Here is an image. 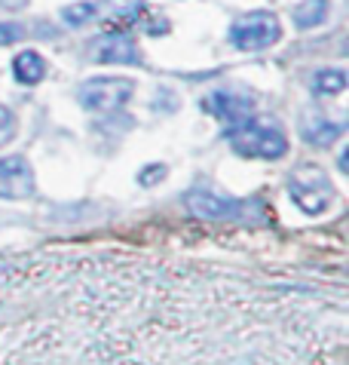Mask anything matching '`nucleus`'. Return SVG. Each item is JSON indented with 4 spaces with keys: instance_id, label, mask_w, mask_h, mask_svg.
I'll use <instances>...</instances> for the list:
<instances>
[{
    "instance_id": "nucleus-1",
    "label": "nucleus",
    "mask_w": 349,
    "mask_h": 365,
    "mask_svg": "<svg viewBox=\"0 0 349 365\" xmlns=\"http://www.w3.org/2000/svg\"><path fill=\"white\" fill-rule=\"evenodd\" d=\"M230 148L239 157H261V160H282L288 154V138L279 120L273 117H249L227 129Z\"/></svg>"
},
{
    "instance_id": "nucleus-2",
    "label": "nucleus",
    "mask_w": 349,
    "mask_h": 365,
    "mask_svg": "<svg viewBox=\"0 0 349 365\" xmlns=\"http://www.w3.org/2000/svg\"><path fill=\"white\" fill-rule=\"evenodd\" d=\"M279 37H282L279 19H276V13H266V9L245 13L230 25V40L242 53H261V49L279 43Z\"/></svg>"
},
{
    "instance_id": "nucleus-3",
    "label": "nucleus",
    "mask_w": 349,
    "mask_h": 365,
    "mask_svg": "<svg viewBox=\"0 0 349 365\" xmlns=\"http://www.w3.org/2000/svg\"><path fill=\"white\" fill-rule=\"evenodd\" d=\"M288 194L306 215H322L334 200V185L319 166H301L288 181Z\"/></svg>"
},
{
    "instance_id": "nucleus-4",
    "label": "nucleus",
    "mask_w": 349,
    "mask_h": 365,
    "mask_svg": "<svg viewBox=\"0 0 349 365\" xmlns=\"http://www.w3.org/2000/svg\"><path fill=\"white\" fill-rule=\"evenodd\" d=\"M135 93V83L123 77H92L80 86V105L92 114H110V110H120Z\"/></svg>"
},
{
    "instance_id": "nucleus-5",
    "label": "nucleus",
    "mask_w": 349,
    "mask_h": 365,
    "mask_svg": "<svg viewBox=\"0 0 349 365\" xmlns=\"http://www.w3.org/2000/svg\"><path fill=\"white\" fill-rule=\"evenodd\" d=\"M184 202H187L190 215H197L202 221H227V218L233 221L242 215V200L224 194V190H218L214 185H205V181L193 185Z\"/></svg>"
},
{
    "instance_id": "nucleus-6",
    "label": "nucleus",
    "mask_w": 349,
    "mask_h": 365,
    "mask_svg": "<svg viewBox=\"0 0 349 365\" xmlns=\"http://www.w3.org/2000/svg\"><path fill=\"white\" fill-rule=\"evenodd\" d=\"M86 56H89V62H95V65H141L145 62L135 40L129 34H120V31L95 37L86 46Z\"/></svg>"
},
{
    "instance_id": "nucleus-7",
    "label": "nucleus",
    "mask_w": 349,
    "mask_h": 365,
    "mask_svg": "<svg viewBox=\"0 0 349 365\" xmlns=\"http://www.w3.org/2000/svg\"><path fill=\"white\" fill-rule=\"evenodd\" d=\"M34 194V169L22 154L0 160V200H28Z\"/></svg>"
},
{
    "instance_id": "nucleus-8",
    "label": "nucleus",
    "mask_w": 349,
    "mask_h": 365,
    "mask_svg": "<svg viewBox=\"0 0 349 365\" xmlns=\"http://www.w3.org/2000/svg\"><path fill=\"white\" fill-rule=\"evenodd\" d=\"M202 108L209 110L212 117L224 120L227 129L251 117V98L245 93H236V89H218V93H212L209 98L202 101Z\"/></svg>"
},
{
    "instance_id": "nucleus-9",
    "label": "nucleus",
    "mask_w": 349,
    "mask_h": 365,
    "mask_svg": "<svg viewBox=\"0 0 349 365\" xmlns=\"http://www.w3.org/2000/svg\"><path fill=\"white\" fill-rule=\"evenodd\" d=\"M343 129H346L343 120H328L325 114H316V110H310V114L303 117L301 133H303V138L310 141V145L328 148V145H334V141L343 135Z\"/></svg>"
},
{
    "instance_id": "nucleus-10",
    "label": "nucleus",
    "mask_w": 349,
    "mask_h": 365,
    "mask_svg": "<svg viewBox=\"0 0 349 365\" xmlns=\"http://www.w3.org/2000/svg\"><path fill=\"white\" fill-rule=\"evenodd\" d=\"M13 74H16L19 83H25V86L40 83V80L46 77V62H43V56L34 53V49H25V53H19L16 62H13Z\"/></svg>"
},
{
    "instance_id": "nucleus-11",
    "label": "nucleus",
    "mask_w": 349,
    "mask_h": 365,
    "mask_svg": "<svg viewBox=\"0 0 349 365\" xmlns=\"http://www.w3.org/2000/svg\"><path fill=\"white\" fill-rule=\"evenodd\" d=\"M328 9H331V4L328 0H303L301 6L294 9V25L301 28V31H310V28L316 25H322L325 19H328Z\"/></svg>"
},
{
    "instance_id": "nucleus-12",
    "label": "nucleus",
    "mask_w": 349,
    "mask_h": 365,
    "mask_svg": "<svg viewBox=\"0 0 349 365\" xmlns=\"http://www.w3.org/2000/svg\"><path fill=\"white\" fill-rule=\"evenodd\" d=\"M346 89V74L340 68H325L313 74V93L316 96H340Z\"/></svg>"
},
{
    "instance_id": "nucleus-13",
    "label": "nucleus",
    "mask_w": 349,
    "mask_h": 365,
    "mask_svg": "<svg viewBox=\"0 0 349 365\" xmlns=\"http://www.w3.org/2000/svg\"><path fill=\"white\" fill-rule=\"evenodd\" d=\"M95 16H98V6L95 4H71V6L61 9V19H65V25H71V28L86 25Z\"/></svg>"
},
{
    "instance_id": "nucleus-14",
    "label": "nucleus",
    "mask_w": 349,
    "mask_h": 365,
    "mask_svg": "<svg viewBox=\"0 0 349 365\" xmlns=\"http://www.w3.org/2000/svg\"><path fill=\"white\" fill-rule=\"evenodd\" d=\"M13 135H16V114L0 105V148H4L6 141H13Z\"/></svg>"
},
{
    "instance_id": "nucleus-15",
    "label": "nucleus",
    "mask_w": 349,
    "mask_h": 365,
    "mask_svg": "<svg viewBox=\"0 0 349 365\" xmlns=\"http://www.w3.org/2000/svg\"><path fill=\"white\" fill-rule=\"evenodd\" d=\"M25 37V28L19 22H0V46H9V43H19Z\"/></svg>"
},
{
    "instance_id": "nucleus-16",
    "label": "nucleus",
    "mask_w": 349,
    "mask_h": 365,
    "mask_svg": "<svg viewBox=\"0 0 349 365\" xmlns=\"http://www.w3.org/2000/svg\"><path fill=\"white\" fill-rule=\"evenodd\" d=\"M162 175H166V166H147V169H141L138 181L145 187H150V185H157V181H162Z\"/></svg>"
},
{
    "instance_id": "nucleus-17",
    "label": "nucleus",
    "mask_w": 349,
    "mask_h": 365,
    "mask_svg": "<svg viewBox=\"0 0 349 365\" xmlns=\"http://www.w3.org/2000/svg\"><path fill=\"white\" fill-rule=\"evenodd\" d=\"M0 6L4 9H25L28 0H0Z\"/></svg>"
}]
</instances>
